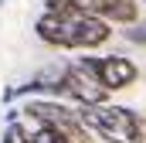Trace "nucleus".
<instances>
[{"instance_id": "f257e3e1", "label": "nucleus", "mask_w": 146, "mask_h": 143, "mask_svg": "<svg viewBox=\"0 0 146 143\" xmlns=\"http://www.w3.org/2000/svg\"><path fill=\"white\" fill-rule=\"evenodd\" d=\"M78 119L106 143H146V116L126 106H78Z\"/></svg>"}, {"instance_id": "f03ea898", "label": "nucleus", "mask_w": 146, "mask_h": 143, "mask_svg": "<svg viewBox=\"0 0 146 143\" xmlns=\"http://www.w3.org/2000/svg\"><path fill=\"white\" fill-rule=\"evenodd\" d=\"M75 61L82 68H88L109 92H126L139 82V65L126 55H95V51H82L75 55Z\"/></svg>"}, {"instance_id": "7ed1b4c3", "label": "nucleus", "mask_w": 146, "mask_h": 143, "mask_svg": "<svg viewBox=\"0 0 146 143\" xmlns=\"http://www.w3.org/2000/svg\"><path fill=\"white\" fill-rule=\"evenodd\" d=\"M34 34L41 44L54 51L78 55V10H41V17L34 21Z\"/></svg>"}, {"instance_id": "39448f33", "label": "nucleus", "mask_w": 146, "mask_h": 143, "mask_svg": "<svg viewBox=\"0 0 146 143\" xmlns=\"http://www.w3.org/2000/svg\"><path fill=\"white\" fill-rule=\"evenodd\" d=\"M119 34L126 37L129 44H136V48H146V17H139V21L129 24V27H119Z\"/></svg>"}, {"instance_id": "0eeeda50", "label": "nucleus", "mask_w": 146, "mask_h": 143, "mask_svg": "<svg viewBox=\"0 0 146 143\" xmlns=\"http://www.w3.org/2000/svg\"><path fill=\"white\" fill-rule=\"evenodd\" d=\"M143 3H146V0H143Z\"/></svg>"}, {"instance_id": "423d86ee", "label": "nucleus", "mask_w": 146, "mask_h": 143, "mask_svg": "<svg viewBox=\"0 0 146 143\" xmlns=\"http://www.w3.org/2000/svg\"><path fill=\"white\" fill-rule=\"evenodd\" d=\"M3 3H7V0H0V7H3Z\"/></svg>"}, {"instance_id": "20e7f679", "label": "nucleus", "mask_w": 146, "mask_h": 143, "mask_svg": "<svg viewBox=\"0 0 146 143\" xmlns=\"http://www.w3.org/2000/svg\"><path fill=\"white\" fill-rule=\"evenodd\" d=\"M109 96H112V92L88 68H82L75 58L65 61V99H68L72 106H88V109L109 106Z\"/></svg>"}]
</instances>
